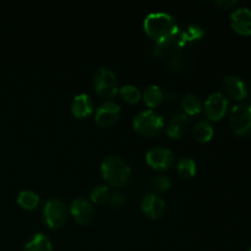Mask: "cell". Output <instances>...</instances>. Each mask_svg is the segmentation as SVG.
Masks as SVG:
<instances>
[{
    "mask_svg": "<svg viewBox=\"0 0 251 251\" xmlns=\"http://www.w3.org/2000/svg\"><path fill=\"white\" fill-rule=\"evenodd\" d=\"M110 199L109 188L105 185H98L91 191V200L96 203H104Z\"/></svg>",
    "mask_w": 251,
    "mask_h": 251,
    "instance_id": "cell-23",
    "label": "cell"
},
{
    "mask_svg": "<svg viewBox=\"0 0 251 251\" xmlns=\"http://www.w3.org/2000/svg\"><path fill=\"white\" fill-rule=\"evenodd\" d=\"M166 202L162 198L154 194H147L141 200V210L150 218H159L164 212Z\"/></svg>",
    "mask_w": 251,
    "mask_h": 251,
    "instance_id": "cell-13",
    "label": "cell"
},
{
    "mask_svg": "<svg viewBox=\"0 0 251 251\" xmlns=\"http://www.w3.org/2000/svg\"><path fill=\"white\" fill-rule=\"evenodd\" d=\"M228 98L222 92H215L207 97L205 102V113L211 120H220L227 113Z\"/></svg>",
    "mask_w": 251,
    "mask_h": 251,
    "instance_id": "cell-7",
    "label": "cell"
},
{
    "mask_svg": "<svg viewBox=\"0 0 251 251\" xmlns=\"http://www.w3.org/2000/svg\"><path fill=\"white\" fill-rule=\"evenodd\" d=\"M17 202L21 207L32 210L39 203V196L32 190H22L17 196Z\"/></svg>",
    "mask_w": 251,
    "mask_h": 251,
    "instance_id": "cell-20",
    "label": "cell"
},
{
    "mask_svg": "<svg viewBox=\"0 0 251 251\" xmlns=\"http://www.w3.org/2000/svg\"><path fill=\"white\" fill-rule=\"evenodd\" d=\"M51 243L43 233H37L31 240L25 245L24 251H51Z\"/></svg>",
    "mask_w": 251,
    "mask_h": 251,
    "instance_id": "cell-16",
    "label": "cell"
},
{
    "mask_svg": "<svg viewBox=\"0 0 251 251\" xmlns=\"http://www.w3.org/2000/svg\"><path fill=\"white\" fill-rule=\"evenodd\" d=\"M71 110L76 118H85L90 115L93 110V103L90 96L86 93L75 96L71 103Z\"/></svg>",
    "mask_w": 251,
    "mask_h": 251,
    "instance_id": "cell-15",
    "label": "cell"
},
{
    "mask_svg": "<svg viewBox=\"0 0 251 251\" xmlns=\"http://www.w3.org/2000/svg\"><path fill=\"white\" fill-rule=\"evenodd\" d=\"M232 27L243 36L251 34V10L249 7H238L230 15Z\"/></svg>",
    "mask_w": 251,
    "mask_h": 251,
    "instance_id": "cell-10",
    "label": "cell"
},
{
    "mask_svg": "<svg viewBox=\"0 0 251 251\" xmlns=\"http://www.w3.org/2000/svg\"><path fill=\"white\" fill-rule=\"evenodd\" d=\"M230 125L237 135L244 136L251 131V105L239 103L232 108Z\"/></svg>",
    "mask_w": 251,
    "mask_h": 251,
    "instance_id": "cell-5",
    "label": "cell"
},
{
    "mask_svg": "<svg viewBox=\"0 0 251 251\" xmlns=\"http://www.w3.org/2000/svg\"><path fill=\"white\" fill-rule=\"evenodd\" d=\"M173 161V152L164 147H152L146 153V162L154 169L169 168Z\"/></svg>",
    "mask_w": 251,
    "mask_h": 251,
    "instance_id": "cell-8",
    "label": "cell"
},
{
    "mask_svg": "<svg viewBox=\"0 0 251 251\" xmlns=\"http://www.w3.org/2000/svg\"><path fill=\"white\" fill-rule=\"evenodd\" d=\"M93 86L98 95L103 97H113L118 92L117 76L110 69H98L93 75Z\"/></svg>",
    "mask_w": 251,
    "mask_h": 251,
    "instance_id": "cell-4",
    "label": "cell"
},
{
    "mask_svg": "<svg viewBox=\"0 0 251 251\" xmlns=\"http://www.w3.org/2000/svg\"><path fill=\"white\" fill-rule=\"evenodd\" d=\"M125 201L124 196L122 194H114V195L110 196V202L113 206H120Z\"/></svg>",
    "mask_w": 251,
    "mask_h": 251,
    "instance_id": "cell-27",
    "label": "cell"
},
{
    "mask_svg": "<svg viewBox=\"0 0 251 251\" xmlns=\"http://www.w3.org/2000/svg\"><path fill=\"white\" fill-rule=\"evenodd\" d=\"M194 137L200 142H207L213 136V127L207 120H199L193 130Z\"/></svg>",
    "mask_w": 251,
    "mask_h": 251,
    "instance_id": "cell-17",
    "label": "cell"
},
{
    "mask_svg": "<svg viewBox=\"0 0 251 251\" xmlns=\"http://www.w3.org/2000/svg\"><path fill=\"white\" fill-rule=\"evenodd\" d=\"M183 108L188 114H198V113H200L202 110V100H201V98L198 95L189 93V95H186L184 97Z\"/></svg>",
    "mask_w": 251,
    "mask_h": 251,
    "instance_id": "cell-19",
    "label": "cell"
},
{
    "mask_svg": "<svg viewBox=\"0 0 251 251\" xmlns=\"http://www.w3.org/2000/svg\"><path fill=\"white\" fill-rule=\"evenodd\" d=\"M132 124H134L135 130L141 134L147 135V136H154L163 129V118L154 110H142L139 114H136Z\"/></svg>",
    "mask_w": 251,
    "mask_h": 251,
    "instance_id": "cell-3",
    "label": "cell"
},
{
    "mask_svg": "<svg viewBox=\"0 0 251 251\" xmlns=\"http://www.w3.org/2000/svg\"><path fill=\"white\" fill-rule=\"evenodd\" d=\"M178 173L184 178H191L196 174V162L189 157H183L178 161L176 164Z\"/></svg>",
    "mask_w": 251,
    "mask_h": 251,
    "instance_id": "cell-21",
    "label": "cell"
},
{
    "mask_svg": "<svg viewBox=\"0 0 251 251\" xmlns=\"http://www.w3.org/2000/svg\"><path fill=\"white\" fill-rule=\"evenodd\" d=\"M223 87L228 95L237 100H242L249 95L247 82L238 75H228L223 80Z\"/></svg>",
    "mask_w": 251,
    "mask_h": 251,
    "instance_id": "cell-11",
    "label": "cell"
},
{
    "mask_svg": "<svg viewBox=\"0 0 251 251\" xmlns=\"http://www.w3.org/2000/svg\"><path fill=\"white\" fill-rule=\"evenodd\" d=\"M189 125V119L183 113H176L169 119L168 125H167V134L173 139H179L184 135L186 127Z\"/></svg>",
    "mask_w": 251,
    "mask_h": 251,
    "instance_id": "cell-14",
    "label": "cell"
},
{
    "mask_svg": "<svg viewBox=\"0 0 251 251\" xmlns=\"http://www.w3.org/2000/svg\"><path fill=\"white\" fill-rule=\"evenodd\" d=\"M144 28L156 42L174 38L179 31L176 20L167 12H151L145 17Z\"/></svg>",
    "mask_w": 251,
    "mask_h": 251,
    "instance_id": "cell-1",
    "label": "cell"
},
{
    "mask_svg": "<svg viewBox=\"0 0 251 251\" xmlns=\"http://www.w3.org/2000/svg\"><path fill=\"white\" fill-rule=\"evenodd\" d=\"M144 100L149 107H157L163 100V91L157 85L149 86L144 92Z\"/></svg>",
    "mask_w": 251,
    "mask_h": 251,
    "instance_id": "cell-18",
    "label": "cell"
},
{
    "mask_svg": "<svg viewBox=\"0 0 251 251\" xmlns=\"http://www.w3.org/2000/svg\"><path fill=\"white\" fill-rule=\"evenodd\" d=\"M153 185L154 188L158 189V190H167L171 186V179L166 176H158L153 179Z\"/></svg>",
    "mask_w": 251,
    "mask_h": 251,
    "instance_id": "cell-25",
    "label": "cell"
},
{
    "mask_svg": "<svg viewBox=\"0 0 251 251\" xmlns=\"http://www.w3.org/2000/svg\"><path fill=\"white\" fill-rule=\"evenodd\" d=\"M103 176L113 186H123L131 176V168L125 159L119 156H109L102 162L100 166Z\"/></svg>",
    "mask_w": 251,
    "mask_h": 251,
    "instance_id": "cell-2",
    "label": "cell"
},
{
    "mask_svg": "<svg viewBox=\"0 0 251 251\" xmlns=\"http://www.w3.org/2000/svg\"><path fill=\"white\" fill-rule=\"evenodd\" d=\"M169 60V68L174 71H183L186 68V59L184 58L183 53L180 51V48H174Z\"/></svg>",
    "mask_w": 251,
    "mask_h": 251,
    "instance_id": "cell-24",
    "label": "cell"
},
{
    "mask_svg": "<svg viewBox=\"0 0 251 251\" xmlns=\"http://www.w3.org/2000/svg\"><path fill=\"white\" fill-rule=\"evenodd\" d=\"M44 221L50 228H61L66 222L65 203L59 199H50L43 210Z\"/></svg>",
    "mask_w": 251,
    "mask_h": 251,
    "instance_id": "cell-6",
    "label": "cell"
},
{
    "mask_svg": "<svg viewBox=\"0 0 251 251\" xmlns=\"http://www.w3.org/2000/svg\"><path fill=\"white\" fill-rule=\"evenodd\" d=\"M250 105H251V100H250Z\"/></svg>",
    "mask_w": 251,
    "mask_h": 251,
    "instance_id": "cell-29",
    "label": "cell"
},
{
    "mask_svg": "<svg viewBox=\"0 0 251 251\" xmlns=\"http://www.w3.org/2000/svg\"><path fill=\"white\" fill-rule=\"evenodd\" d=\"M120 115V107L115 102L108 100L102 103L96 110L95 120L100 126H110L118 120Z\"/></svg>",
    "mask_w": 251,
    "mask_h": 251,
    "instance_id": "cell-9",
    "label": "cell"
},
{
    "mask_svg": "<svg viewBox=\"0 0 251 251\" xmlns=\"http://www.w3.org/2000/svg\"><path fill=\"white\" fill-rule=\"evenodd\" d=\"M248 251H251V248H250V249H249V250H248Z\"/></svg>",
    "mask_w": 251,
    "mask_h": 251,
    "instance_id": "cell-28",
    "label": "cell"
},
{
    "mask_svg": "<svg viewBox=\"0 0 251 251\" xmlns=\"http://www.w3.org/2000/svg\"><path fill=\"white\" fill-rule=\"evenodd\" d=\"M215 5L221 9H229V7L234 6L235 1L234 0H216Z\"/></svg>",
    "mask_w": 251,
    "mask_h": 251,
    "instance_id": "cell-26",
    "label": "cell"
},
{
    "mask_svg": "<svg viewBox=\"0 0 251 251\" xmlns=\"http://www.w3.org/2000/svg\"><path fill=\"white\" fill-rule=\"evenodd\" d=\"M120 96L127 103H136L141 97V92L134 85H125L120 88Z\"/></svg>",
    "mask_w": 251,
    "mask_h": 251,
    "instance_id": "cell-22",
    "label": "cell"
},
{
    "mask_svg": "<svg viewBox=\"0 0 251 251\" xmlns=\"http://www.w3.org/2000/svg\"><path fill=\"white\" fill-rule=\"evenodd\" d=\"M71 215L81 225L88 223L93 217V207L88 200L83 198H77L71 202Z\"/></svg>",
    "mask_w": 251,
    "mask_h": 251,
    "instance_id": "cell-12",
    "label": "cell"
}]
</instances>
